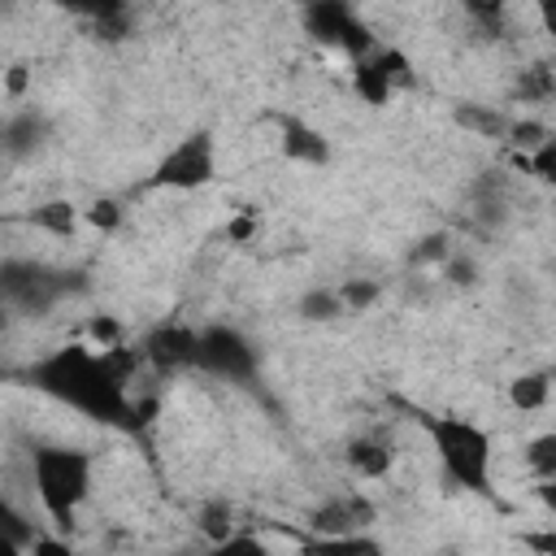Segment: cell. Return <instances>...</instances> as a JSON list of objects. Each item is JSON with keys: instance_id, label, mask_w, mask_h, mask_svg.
<instances>
[{"instance_id": "9", "label": "cell", "mask_w": 556, "mask_h": 556, "mask_svg": "<svg viewBox=\"0 0 556 556\" xmlns=\"http://www.w3.org/2000/svg\"><path fill=\"white\" fill-rule=\"evenodd\" d=\"M143 361L156 374H182V369H200V330L182 326V321H161L143 334Z\"/></svg>"}, {"instance_id": "12", "label": "cell", "mask_w": 556, "mask_h": 556, "mask_svg": "<svg viewBox=\"0 0 556 556\" xmlns=\"http://www.w3.org/2000/svg\"><path fill=\"white\" fill-rule=\"evenodd\" d=\"M48 139H52V122H48L39 109H17V113L4 117V135H0V143H4V156H9V161H26V156H35Z\"/></svg>"}, {"instance_id": "32", "label": "cell", "mask_w": 556, "mask_h": 556, "mask_svg": "<svg viewBox=\"0 0 556 556\" xmlns=\"http://www.w3.org/2000/svg\"><path fill=\"white\" fill-rule=\"evenodd\" d=\"M534 9H539L543 30H547V35H552V43H556V0H534Z\"/></svg>"}, {"instance_id": "8", "label": "cell", "mask_w": 556, "mask_h": 556, "mask_svg": "<svg viewBox=\"0 0 556 556\" xmlns=\"http://www.w3.org/2000/svg\"><path fill=\"white\" fill-rule=\"evenodd\" d=\"M413 83H417L413 78V65H408V56L400 48H374V52H365V56L352 61V91L369 109H382L395 91H404Z\"/></svg>"}, {"instance_id": "10", "label": "cell", "mask_w": 556, "mask_h": 556, "mask_svg": "<svg viewBox=\"0 0 556 556\" xmlns=\"http://www.w3.org/2000/svg\"><path fill=\"white\" fill-rule=\"evenodd\" d=\"M278 152L287 161H295V165H313V169L330 165V139H326V130L313 126V122H304L300 113H278Z\"/></svg>"}, {"instance_id": "22", "label": "cell", "mask_w": 556, "mask_h": 556, "mask_svg": "<svg viewBox=\"0 0 556 556\" xmlns=\"http://www.w3.org/2000/svg\"><path fill=\"white\" fill-rule=\"evenodd\" d=\"M539 182H547V187H556V135H547L526 161H521Z\"/></svg>"}, {"instance_id": "23", "label": "cell", "mask_w": 556, "mask_h": 556, "mask_svg": "<svg viewBox=\"0 0 556 556\" xmlns=\"http://www.w3.org/2000/svg\"><path fill=\"white\" fill-rule=\"evenodd\" d=\"M200 530L213 539V543H230V508L222 504V500H213V504H204L200 508Z\"/></svg>"}, {"instance_id": "26", "label": "cell", "mask_w": 556, "mask_h": 556, "mask_svg": "<svg viewBox=\"0 0 556 556\" xmlns=\"http://www.w3.org/2000/svg\"><path fill=\"white\" fill-rule=\"evenodd\" d=\"M83 217L96 226V230H117L122 226V204L117 200H96L83 208Z\"/></svg>"}, {"instance_id": "2", "label": "cell", "mask_w": 556, "mask_h": 556, "mask_svg": "<svg viewBox=\"0 0 556 556\" xmlns=\"http://www.w3.org/2000/svg\"><path fill=\"white\" fill-rule=\"evenodd\" d=\"M413 417L430 434V447H434V460H439L443 478L456 491H469V495H486L491 500V434L482 426L465 421V417H452V413H426V408H417Z\"/></svg>"}, {"instance_id": "25", "label": "cell", "mask_w": 556, "mask_h": 556, "mask_svg": "<svg viewBox=\"0 0 556 556\" xmlns=\"http://www.w3.org/2000/svg\"><path fill=\"white\" fill-rule=\"evenodd\" d=\"M456 9H465L473 22H482V26H500V17H504V9H508V0H452Z\"/></svg>"}, {"instance_id": "19", "label": "cell", "mask_w": 556, "mask_h": 556, "mask_svg": "<svg viewBox=\"0 0 556 556\" xmlns=\"http://www.w3.org/2000/svg\"><path fill=\"white\" fill-rule=\"evenodd\" d=\"M526 469L534 478H552L556 473V430H543L526 443Z\"/></svg>"}, {"instance_id": "16", "label": "cell", "mask_w": 556, "mask_h": 556, "mask_svg": "<svg viewBox=\"0 0 556 556\" xmlns=\"http://www.w3.org/2000/svg\"><path fill=\"white\" fill-rule=\"evenodd\" d=\"M391 460H395V452H391V443L382 434H361V439L348 443V465L361 478H382L391 469Z\"/></svg>"}, {"instance_id": "34", "label": "cell", "mask_w": 556, "mask_h": 556, "mask_svg": "<svg viewBox=\"0 0 556 556\" xmlns=\"http://www.w3.org/2000/svg\"><path fill=\"white\" fill-rule=\"evenodd\" d=\"M22 87H26V65H13L9 70V96H17Z\"/></svg>"}, {"instance_id": "27", "label": "cell", "mask_w": 556, "mask_h": 556, "mask_svg": "<svg viewBox=\"0 0 556 556\" xmlns=\"http://www.w3.org/2000/svg\"><path fill=\"white\" fill-rule=\"evenodd\" d=\"M543 139H547V126H543V122H513V126H508V143H513V148L534 152Z\"/></svg>"}, {"instance_id": "13", "label": "cell", "mask_w": 556, "mask_h": 556, "mask_svg": "<svg viewBox=\"0 0 556 556\" xmlns=\"http://www.w3.org/2000/svg\"><path fill=\"white\" fill-rule=\"evenodd\" d=\"M369 521H374V504H365L361 495H334V500H326L321 508L308 513V526L321 530V534H330V539L352 534V530H361Z\"/></svg>"}, {"instance_id": "5", "label": "cell", "mask_w": 556, "mask_h": 556, "mask_svg": "<svg viewBox=\"0 0 556 556\" xmlns=\"http://www.w3.org/2000/svg\"><path fill=\"white\" fill-rule=\"evenodd\" d=\"M213 178H217V139L213 130L200 126L156 161V169L143 178V191H200Z\"/></svg>"}, {"instance_id": "7", "label": "cell", "mask_w": 556, "mask_h": 556, "mask_svg": "<svg viewBox=\"0 0 556 556\" xmlns=\"http://www.w3.org/2000/svg\"><path fill=\"white\" fill-rule=\"evenodd\" d=\"M200 374L230 387H261V348L243 330L213 321L200 330Z\"/></svg>"}, {"instance_id": "3", "label": "cell", "mask_w": 556, "mask_h": 556, "mask_svg": "<svg viewBox=\"0 0 556 556\" xmlns=\"http://www.w3.org/2000/svg\"><path fill=\"white\" fill-rule=\"evenodd\" d=\"M91 452L87 447H65V443H39L30 447V482L39 495V508L56 530H74L78 508L91 495Z\"/></svg>"}, {"instance_id": "4", "label": "cell", "mask_w": 556, "mask_h": 556, "mask_svg": "<svg viewBox=\"0 0 556 556\" xmlns=\"http://www.w3.org/2000/svg\"><path fill=\"white\" fill-rule=\"evenodd\" d=\"M87 291V269H65L30 256H4L0 261V295L22 317H43L61 300Z\"/></svg>"}, {"instance_id": "18", "label": "cell", "mask_w": 556, "mask_h": 556, "mask_svg": "<svg viewBox=\"0 0 556 556\" xmlns=\"http://www.w3.org/2000/svg\"><path fill=\"white\" fill-rule=\"evenodd\" d=\"M547 395H552V378H547V374H517V378L508 382V400H513L521 413L543 408Z\"/></svg>"}, {"instance_id": "17", "label": "cell", "mask_w": 556, "mask_h": 556, "mask_svg": "<svg viewBox=\"0 0 556 556\" xmlns=\"http://www.w3.org/2000/svg\"><path fill=\"white\" fill-rule=\"evenodd\" d=\"M295 313H300L304 321H334V317H343V313H348V304H343L339 287H313V291H304V295H300Z\"/></svg>"}, {"instance_id": "33", "label": "cell", "mask_w": 556, "mask_h": 556, "mask_svg": "<svg viewBox=\"0 0 556 556\" xmlns=\"http://www.w3.org/2000/svg\"><path fill=\"white\" fill-rule=\"evenodd\" d=\"M521 543L534 547V552H556V530L552 534H539V530L534 534H521Z\"/></svg>"}, {"instance_id": "6", "label": "cell", "mask_w": 556, "mask_h": 556, "mask_svg": "<svg viewBox=\"0 0 556 556\" xmlns=\"http://www.w3.org/2000/svg\"><path fill=\"white\" fill-rule=\"evenodd\" d=\"M300 26H304V35L313 43L334 48L348 61H356V56H365V52L378 48L374 30L365 26V17L348 0H304L300 4Z\"/></svg>"}, {"instance_id": "24", "label": "cell", "mask_w": 556, "mask_h": 556, "mask_svg": "<svg viewBox=\"0 0 556 556\" xmlns=\"http://www.w3.org/2000/svg\"><path fill=\"white\" fill-rule=\"evenodd\" d=\"M452 256V239L443 235V230H434V235H426L413 252H408V265H430V261H447Z\"/></svg>"}, {"instance_id": "31", "label": "cell", "mask_w": 556, "mask_h": 556, "mask_svg": "<svg viewBox=\"0 0 556 556\" xmlns=\"http://www.w3.org/2000/svg\"><path fill=\"white\" fill-rule=\"evenodd\" d=\"M534 495H539V504L556 517V473H552V478H534Z\"/></svg>"}, {"instance_id": "30", "label": "cell", "mask_w": 556, "mask_h": 556, "mask_svg": "<svg viewBox=\"0 0 556 556\" xmlns=\"http://www.w3.org/2000/svg\"><path fill=\"white\" fill-rule=\"evenodd\" d=\"M252 235H256V213H252V208H248V213H235L230 226H226V239H230V243H248Z\"/></svg>"}, {"instance_id": "15", "label": "cell", "mask_w": 556, "mask_h": 556, "mask_svg": "<svg viewBox=\"0 0 556 556\" xmlns=\"http://www.w3.org/2000/svg\"><path fill=\"white\" fill-rule=\"evenodd\" d=\"M78 222H83V208H78L74 200H43V204H35V208L26 213V226L48 230V235H56V239H70V235L78 230Z\"/></svg>"}, {"instance_id": "14", "label": "cell", "mask_w": 556, "mask_h": 556, "mask_svg": "<svg viewBox=\"0 0 556 556\" xmlns=\"http://www.w3.org/2000/svg\"><path fill=\"white\" fill-rule=\"evenodd\" d=\"M452 122H456L460 130L478 135V139H508V126H513L500 109H486V104H473V100H460V104L452 109Z\"/></svg>"}, {"instance_id": "1", "label": "cell", "mask_w": 556, "mask_h": 556, "mask_svg": "<svg viewBox=\"0 0 556 556\" xmlns=\"http://www.w3.org/2000/svg\"><path fill=\"white\" fill-rule=\"evenodd\" d=\"M139 361H143V352L126 348V343H113L104 352H96V343H61V348L35 356L26 369H17V378L26 387H35L39 395L83 413L96 426L139 434L148 421V404L139 408L126 395Z\"/></svg>"}, {"instance_id": "29", "label": "cell", "mask_w": 556, "mask_h": 556, "mask_svg": "<svg viewBox=\"0 0 556 556\" xmlns=\"http://www.w3.org/2000/svg\"><path fill=\"white\" fill-rule=\"evenodd\" d=\"M91 339H96V348H113V343H122V326L113 321V317H91Z\"/></svg>"}, {"instance_id": "11", "label": "cell", "mask_w": 556, "mask_h": 556, "mask_svg": "<svg viewBox=\"0 0 556 556\" xmlns=\"http://www.w3.org/2000/svg\"><path fill=\"white\" fill-rule=\"evenodd\" d=\"M56 13H70L78 22H91L100 39H122L130 26V0H43Z\"/></svg>"}, {"instance_id": "28", "label": "cell", "mask_w": 556, "mask_h": 556, "mask_svg": "<svg viewBox=\"0 0 556 556\" xmlns=\"http://www.w3.org/2000/svg\"><path fill=\"white\" fill-rule=\"evenodd\" d=\"M443 274H447V282H456V287H473V278H478L473 261H469V256H460V252H452V256L443 261Z\"/></svg>"}, {"instance_id": "21", "label": "cell", "mask_w": 556, "mask_h": 556, "mask_svg": "<svg viewBox=\"0 0 556 556\" xmlns=\"http://www.w3.org/2000/svg\"><path fill=\"white\" fill-rule=\"evenodd\" d=\"M339 295H343L348 313H365V308L382 295V282H374V278H348V282L339 287Z\"/></svg>"}, {"instance_id": "20", "label": "cell", "mask_w": 556, "mask_h": 556, "mask_svg": "<svg viewBox=\"0 0 556 556\" xmlns=\"http://www.w3.org/2000/svg\"><path fill=\"white\" fill-rule=\"evenodd\" d=\"M552 91H556V78L547 74V65L521 70V78H517V87H513L517 100H543V96H552Z\"/></svg>"}]
</instances>
